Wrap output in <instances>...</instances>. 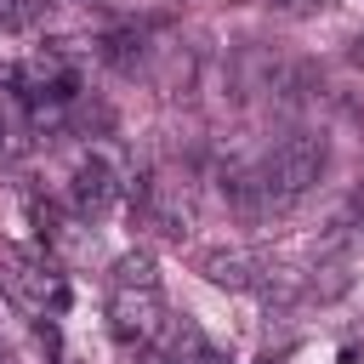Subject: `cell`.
Masks as SVG:
<instances>
[{
    "instance_id": "6da1fadb",
    "label": "cell",
    "mask_w": 364,
    "mask_h": 364,
    "mask_svg": "<svg viewBox=\"0 0 364 364\" xmlns=\"http://www.w3.org/2000/svg\"><path fill=\"white\" fill-rule=\"evenodd\" d=\"M318 176H324V136H313V131H290V136L273 142V154L262 159V182H267L273 210H279V205H296Z\"/></svg>"
},
{
    "instance_id": "7a4b0ae2",
    "label": "cell",
    "mask_w": 364,
    "mask_h": 364,
    "mask_svg": "<svg viewBox=\"0 0 364 364\" xmlns=\"http://www.w3.org/2000/svg\"><path fill=\"white\" fill-rule=\"evenodd\" d=\"M199 273L216 290H262V279L273 273V262L262 250H205L199 256Z\"/></svg>"
},
{
    "instance_id": "3957f363",
    "label": "cell",
    "mask_w": 364,
    "mask_h": 364,
    "mask_svg": "<svg viewBox=\"0 0 364 364\" xmlns=\"http://www.w3.org/2000/svg\"><path fill=\"white\" fill-rule=\"evenodd\" d=\"M108 324L119 341H154L159 336V290H114Z\"/></svg>"
},
{
    "instance_id": "277c9868",
    "label": "cell",
    "mask_w": 364,
    "mask_h": 364,
    "mask_svg": "<svg viewBox=\"0 0 364 364\" xmlns=\"http://www.w3.org/2000/svg\"><path fill=\"white\" fill-rule=\"evenodd\" d=\"M114 193H119V182H114V171H108V159H80L74 165V182H68V199H74V210L80 216H102L108 205H114Z\"/></svg>"
},
{
    "instance_id": "5b68a950",
    "label": "cell",
    "mask_w": 364,
    "mask_h": 364,
    "mask_svg": "<svg viewBox=\"0 0 364 364\" xmlns=\"http://www.w3.org/2000/svg\"><path fill=\"white\" fill-rule=\"evenodd\" d=\"M216 188H222V199H228L239 216H267V210H273L267 182H262V165H222Z\"/></svg>"
},
{
    "instance_id": "8992f818",
    "label": "cell",
    "mask_w": 364,
    "mask_h": 364,
    "mask_svg": "<svg viewBox=\"0 0 364 364\" xmlns=\"http://www.w3.org/2000/svg\"><path fill=\"white\" fill-rule=\"evenodd\" d=\"M97 57H102L114 74H136V63H142V34H136V28L102 34V40H97Z\"/></svg>"
},
{
    "instance_id": "52a82bcc",
    "label": "cell",
    "mask_w": 364,
    "mask_h": 364,
    "mask_svg": "<svg viewBox=\"0 0 364 364\" xmlns=\"http://www.w3.org/2000/svg\"><path fill=\"white\" fill-rule=\"evenodd\" d=\"M114 290H159V273H154V256L148 250H131L114 262Z\"/></svg>"
},
{
    "instance_id": "ba28073f",
    "label": "cell",
    "mask_w": 364,
    "mask_h": 364,
    "mask_svg": "<svg viewBox=\"0 0 364 364\" xmlns=\"http://www.w3.org/2000/svg\"><path fill=\"white\" fill-rule=\"evenodd\" d=\"M301 296H307V279H301V273H279V267H273V273L262 279V301H267V307H296Z\"/></svg>"
},
{
    "instance_id": "9c48e42d",
    "label": "cell",
    "mask_w": 364,
    "mask_h": 364,
    "mask_svg": "<svg viewBox=\"0 0 364 364\" xmlns=\"http://www.w3.org/2000/svg\"><path fill=\"white\" fill-rule=\"evenodd\" d=\"M353 279H347V267H318L313 279H307V296H318V301H330V296H341Z\"/></svg>"
},
{
    "instance_id": "30bf717a",
    "label": "cell",
    "mask_w": 364,
    "mask_h": 364,
    "mask_svg": "<svg viewBox=\"0 0 364 364\" xmlns=\"http://www.w3.org/2000/svg\"><path fill=\"white\" fill-rule=\"evenodd\" d=\"M279 11H290V17H307V11H324L330 0H273Z\"/></svg>"
},
{
    "instance_id": "8fae6325",
    "label": "cell",
    "mask_w": 364,
    "mask_h": 364,
    "mask_svg": "<svg viewBox=\"0 0 364 364\" xmlns=\"http://www.w3.org/2000/svg\"><path fill=\"white\" fill-rule=\"evenodd\" d=\"M347 63H353V68H364V34H353V46H347Z\"/></svg>"
},
{
    "instance_id": "7c38bea8",
    "label": "cell",
    "mask_w": 364,
    "mask_h": 364,
    "mask_svg": "<svg viewBox=\"0 0 364 364\" xmlns=\"http://www.w3.org/2000/svg\"><path fill=\"white\" fill-rule=\"evenodd\" d=\"M142 364H171V358H165V353H148V358H142Z\"/></svg>"
}]
</instances>
